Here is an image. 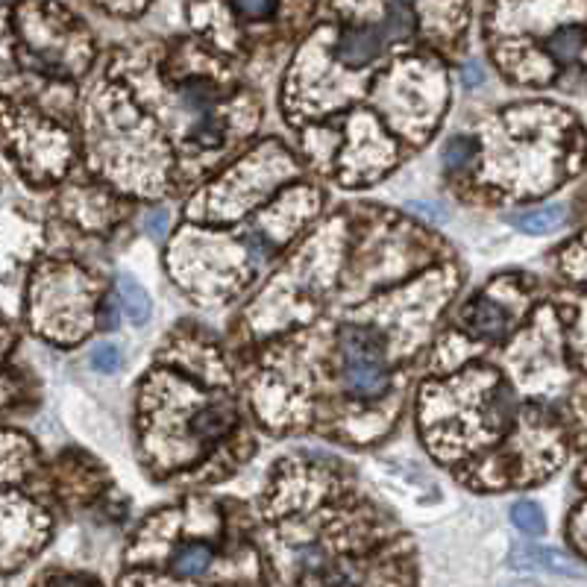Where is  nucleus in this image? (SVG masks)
<instances>
[{"instance_id": "f257e3e1", "label": "nucleus", "mask_w": 587, "mask_h": 587, "mask_svg": "<svg viewBox=\"0 0 587 587\" xmlns=\"http://www.w3.org/2000/svg\"><path fill=\"white\" fill-rule=\"evenodd\" d=\"M341 376L347 391L362 400L379 397L388 388L391 370L379 332L367 326H347L341 332Z\"/></svg>"}, {"instance_id": "f03ea898", "label": "nucleus", "mask_w": 587, "mask_h": 587, "mask_svg": "<svg viewBox=\"0 0 587 587\" xmlns=\"http://www.w3.org/2000/svg\"><path fill=\"white\" fill-rule=\"evenodd\" d=\"M385 45H388V33L382 24L353 27L338 42V59L350 68H362V65H370L385 50Z\"/></svg>"}, {"instance_id": "7ed1b4c3", "label": "nucleus", "mask_w": 587, "mask_h": 587, "mask_svg": "<svg viewBox=\"0 0 587 587\" xmlns=\"http://www.w3.org/2000/svg\"><path fill=\"white\" fill-rule=\"evenodd\" d=\"M171 576L180 582H194L203 579L212 567H215V546L206 541H188L180 543L168 561Z\"/></svg>"}, {"instance_id": "20e7f679", "label": "nucleus", "mask_w": 587, "mask_h": 587, "mask_svg": "<svg viewBox=\"0 0 587 587\" xmlns=\"http://www.w3.org/2000/svg\"><path fill=\"white\" fill-rule=\"evenodd\" d=\"M464 320H467V329H470L473 335L488 338V341H499V338H505V335H508V329H511V315L505 312V306H499V303L488 300V297H482V300L470 303Z\"/></svg>"}, {"instance_id": "39448f33", "label": "nucleus", "mask_w": 587, "mask_h": 587, "mask_svg": "<svg viewBox=\"0 0 587 587\" xmlns=\"http://www.w3.org/2000/svg\"><path fill=\"white\" fill-rule=\"evenodd\" d=\"M520 567H541L549 573H561V576H579V567L570 555L558 552V549H543V546H529L523 552H517L514 558Z\"/></svg>"}, {"instance_id": "423d86ee", "label": "nucleus", "mask_w": 587, "mask_h": 587, "mask_svg": "<svg viewBox=\"0 0 587 587\" xmlns=\"http://www.w3.org/2000/svg\"><path fill=\"white\" fill-rule=\"evenodd\" d=\"M118 303L124 306V312L130 315V320L136 323V326H144L147 323V317L153 312V303H150V294H147V288H141L133 276H118Z\"/></svg>"}, {"instance_id": "0eeeda50", "label": "nucleus", "mask_w": 587, "mask_h": 587, "mask_svg": "<svg viewBox=\"0 0 587 587\" xmlns=\"http://www.w3.org/2000/svg\"><path fill=\"white\" fill-rule=\"evenodd\" d=\"M587 47V30L582 27H561L549 36L546 42V53L555 59V62H576L582 56V50Z\"/></svg>"}, {"instance_id": "6e6552de", "label": "nucleus", "mask_w": 587, "mask_h": 587, "mask_svg": "<svg viewBox=\"0 0 587 587\" xmlns=\"http://www.w3.org/2000/svg\"><path fill=\"white\" fill-rule=\"evenodd\" d=\"M564 218H567L564 206H543V209H532V212L517 215L514 224H517V229L529 232V235H546V232H552V229H558V226L564 224Z\"/></svg>"}, {"instance_id": "1a4fd4ad", "label": "nucleus", "mask_w": 587, "mask_h": 587, "mask_svg": "<svg viewBox=\"0 0 587 587\" xmlns=\"http://www.w3.org/2000/svg\"><path fill=\"white\" fill-rule=\"evenodd\" d=\"M229 426H232V411H229V408H221V406L203 408V411L194 417V423H191V429H194L200 438H206V441H215V438H221Z\"/></svg>"}, {"instance_id": "9d476101", "label": "nucleus", "mask_w": 587, "mask_h": 587, "mask_svg": "<svg viewBox=\"0 0 587 587\" xmlns=\"http://www.w3.org/2000/svg\"><path fill=\"white\" fill-rule=\"evenodd\" d=\"M511 523L523 532V535H532V538H538L546 532V517H543L541 505L538 502H529V499H523V502H517L514 508H511Z\"/></svg>"}, {"instance_id": "9b49d317", "label": "nucleus", "mask_w": 587, "mask_h": 587, "mask_svg": "<svg viewBox=\"0 0 587 587\" xmlns=\"http://www.w3.org/2000/svg\"><path fill=\"white\" fill-rule=\"evenodd\" d=\"M444 156H447V168L458 171V168H464L476 156V141H470V138L464 136L452 138L450 144H447V150H444Z\"/></svg>"}, {"instance_id": "f8f14e48", "label": "nucleus", "mask_w": 587, "mask_h": 587, "mask_svg": "<svg viewBox=\"0 0 587 587\" xmlns=\"http://www.w3.org/2000/svg\"><path fill=\"white\" fill-rule=\"evenodd\" d=\"M382 27H385V33H388V42H394V39H406L414 24H411V15H408L406 9L391 6V9H388V18L382 21Z\"/></svg>"}, {"instance_id": "ddd939ff", "label": "nucleus", "mask_w": 587, "mask_h": 587, "mask_svg": "<svg viewBox=\"0 0 587 587\" xmlns=\"http://www.w3.org/2000/svg\"><path fill=\"white\" fill-rule=\"evenodd\" d=\"M91 364H94V370H100V373H115L118 364H121V353H118V347H112V344H100V347L91 350Z\"/></svg>"}, {"instance_id": "4468645a", "label": "nucleus", "mask_w": 587, "mask_h": 587, "mask_svg": "<svg viewBox=\"0 0 587 587\" xmlns=\"http://www.w3.org/2000/svg\"><path fill=\"white\" fill-rule=\"evenodd\" d=\"M276 0H235V9L247 18H265L271 15Z\"/></svg>"}, {"instance_id": "2eb2a0df", "label": "nucleus", "mask_w": 587, "mask_h": 587, "mask_svg": "<svg viewBox=\"0 0 587 587\" xmlns=\"http://www.w3.org/2000/svg\"><path fill=\"white\" fill-rule=\"evenodd\" d=\"M165 221H168V218H165L162 212H150V215H147V232H150L153 238H162V235H165Z\"/></svg>"}, {"instance_id": "dca6fc26", "label": "nucleus", "mask_w": 587, "mask_h": 587, "mask_svg": "<svg viewBox=\"0 0 587 587\" xmlns=\"http://www.w3.org/2000/svg\"><path fill=\"white\" fill-rule=\"evenodd\" d=\"M50 587H94L89 579H83V576H59V579H53Z\"/></svg>"}, {"instance_id": "f3484780", "label": "nucleus", "mask_w": 587, "mask_h": 587, "mask_svg": "<svg viewBox=\"0 0 587 587\" xmlns=\"http://www.w3.org/2000/svg\"><path fill=\"white\" fill-rule=\"evenodd\" d=\"M482 80H485L482 65H467V68H464V83H467V86H476V83H482Z\"/></svg>"}, {"instance_id": "a211bd4d", "label": "nucleus", "mask_w": 587, "mask_h": 587, "mask_svg": "<svg viewBox=\"0 0 587 587\" xmlns=\"http://www.w3.org/2000/svg\"><path fill=\"white\" fill-rule=\"evenodd\" d=\"M103 317H106V320H103V326H106V329H115V326H118V320H115V317H118V309H115V303H109V306H106V312H103Z\"/></svg>"}, {"instance_id": "6ab92c4d", "label": "nucleus", "mask_w": 587, "mask_h": 587, "mask_svg": "<svg viewBox=\"0 0 587 587\" xmlns=\"http://www.w3.org/2000/svg\"><path fill=\"white\" fill-rule=\"evenodd\" d=\"M411 209H414V212H420V215H426V218H438V212H435L432 206H423V203H411Z\"/></svg>"}]
</instances>
